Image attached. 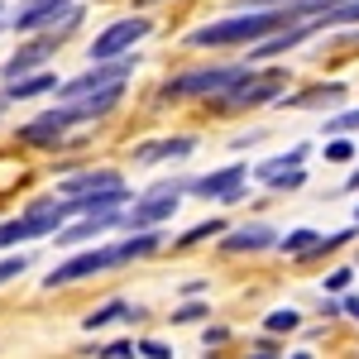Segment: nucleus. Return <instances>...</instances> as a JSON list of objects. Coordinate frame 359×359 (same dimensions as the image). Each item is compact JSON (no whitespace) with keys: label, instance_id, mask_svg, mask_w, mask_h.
<instances>
[{"label":"nucleus","instance_id":"c85d7f7f","mask_svg":"<svg viewBox=\"0 0 359 359\" xmlns=\"http://www.w3.org/2000/svg\"><path fill=\"white\" fill-rule=\"evenodd\" d=\"M125 355H135V345H125V340H115L111 350H106V359H125Z\"/></svg>","mask_w":359,"mask_h":359},{"label":"nucleus","instance_id":"bb28decb","mask_svg":"<svg viewBox=\"0 0 359 359\" xmlns=\"http://www.w3.org/2000/svg\"><path fill=\"white\" fill-rule=\"evenodd\" d=\"M350 278H355L350 269H335V273L326 278V287H331V292H345V287H350Z\"/></svg>","mask_w":359,"mask_h":359},{"label":"nucleus","instance_id":"a211bd4d","mask_svg":"<svg viewBox=\"0 0 359 359\" xmlns=\"http://www.w3.org/2000/svg\"><path fill=\"white\" fill-rule=\"evenodd\" d=\"M278 235H273V225H264V221H254V225H240L230 240H225V249L230 254H240V249H269Z\"/></svg>","mask_w":359,"mask_h":359},{"label":"nucleus","instance_id":"9b49d317","mask_svg":"<svg viewBox=\"0 0 359 359\" xmlns=\"http://www.w3.org/2000/svg\"><path fill=\"white\" fill-rule=\"evenodd\" d=\"M302 158H306V144H297L292 154H283V158H269V163H259V168H254V177H259V182H269L273 192H292V187H302V182H306V172L297 168Z\"/></svg>","mask_w":359,"mask_h":359},{"label":"nucleus","instance_id":"7ed1b4c3","mask_svg":"<svg viewBox=\"0 0 359 359\" xmlns=\"http://www.w3.org/2000/svg\"><path fill=\"white\" fill-rule=\"evenodd\" d=\"M163 245V235L149 225L144 235H135V240H125V245H111V249H86V254H77V259H67V264H57L53 273L43 278L48 287H67V283H82V278L91 273H106V269H120V264H130V259H144V254H154V249Z\"/></svg>","mask_w":359,"mask_h":359},{"label":"nucleus","instance_id":"f3484780","mask_svg":"<svg viewBox=\"0 0 359 359\" xmlns=\"http://www.w3.org/2000/svg\"><path fill=\"white\" fill-rule=\"evenodd\" d=\"M196 149V139H158V144H139L135 163H154V158H187Z\"/></svg>","mask_w":359,"mask_h":359},{"label":"nucleus","instance_id":"6e6552de","mask_svg":"<svg viewBox=\"0 0 359 359\" xmlns=\"http://www.w3.org/2000/svg\"><path fill=\"white\" fill-rule=\"evenodd\" d=\"M283 82H287V72H264V77H259V72L249 67L235 86H225V91H221V101H216V106H221V111H245V106L278 101V86H283Z\"/></svg>","mask_w":359,"mask_h":359},{"label":"nucleus","instance_id":"20e7f679","mask_svg":"<svg viewBox=\"0 0 359 359\" xmlns=\"http://www.w3.org/2000/svg\"><path fill=\"white\" fill-rule=\"evenodd\" d=\"M77 211H82V201H77V196H62V201H34L25 216H15V221L0 225V249H15L20 240L53 235L57 225L67 221V216H77Z\"/></svg>","mask_w":359,"mask_h":359},{"label":"nucleus","instance_id":"39448f33","mask_svg":"<svg viewBox=\"0 0 359 359\" xmlns=\"http://www.w3.org/2000/svg\"><path fill=\"white\" fill-rule=\"evenodd\" d=\"M254 62H230V67H196V72H182V77H168L163 82V101H177V96H221L225 86H235Z\"/></svg>","mask_w":359,"mask_h":359},{"label":"nucleus","instance_id":"2f4dec72","mask_svg":"<svg viewBox=\"0 0 359 359\" xmlns=\"http://www.w3.org/2000/svg\"><path fill=\"white\" fill-rule=\"evenodd\" d=\"M350 192H359V168H355V172H350Z\"/></svg>","mask_w":359,"mask_h":359},{"label":"nucleus","instance_id":"a878e982","mask_svg":"<svg viewBox=\"0 0 359 359\" xmlns=\"http://www.w3.org/2000/svg\"><path fill=\"white\" fill-rule=\"evenodd\" d=\"M355 149H350V139H335V144H326V158H335V163H345Z\"/></svg>","mask_w":359,"mask_h":359},{"label":"nucleus","instance_id":"412c9836","mask_svg":"<svg viewBox=\"0 0 359 359\" xmlns=\"http://www.w3.org/2000/svg\"><path fill=\"white\" fill-rule=\"evenodd\" d=\"M302 326V316L292 311V306H278V311H269V331H297Z\"/></svg>","mask_w":359,"mask_h":359},{"label":"nucleus","instance_id":"f8f14e48","mask_svg":"<svg viewBox=\"0 0 359 359\" xmlns=\"http://www.w3.org/2000/svg\"><path fill=\"white\" fill-rule=\"evenodd\" d=\"M67 10H72V0H25L10 15V25H15V34H39V29H53Z\"/></svg>","mask_w":359,"mask_h":359},{"label":"nucleus","instance_id":"6ab92c4d","mask_svg":"<svg viewBox=\"0 0 359 359\" xmlns=\"http://www.w3.org/2000/svg\"><path fill=\"white\" fill-rule=\"evenodd\" d=\"M316 240H321L316 230H292V235H287V240H278V245L287 249L292 259H311V249H316Z\"/></svg>","mask_w":359,"mask_h":359},{"label":"nucleus","instance_id":"473e14b6","mask_svg":"<svg viewBox=\"0 0 359 359\" xmlns=\"http://www.w3.org/2000/svg\"><path fill=\"white\" fill-rule=\"evenodd\" d=\"M355 221H359V206H355Z\"/></svg>","mask_w":359,"mask_h":359},{"label":"nucleus","instance_id":"dca6fc26","mask_svg":"<svg viewBox=\"0 0 359 359\" xmlns=\"http://www.w3.org/2000/svg\"><path fill=\"white\" fill-rule=\"evenodd\" d=\"M345 96H350L345 82H326V86H316V91H306V96H292L287 106H292V111H321V106H340Z\"/></svg>","mask_w":359,"mask_h":359},{"label":"nucleus","instance_id":"4be33fe9","mask_svg":"<svg viewBox=\"0 0 359 359\" xmlns=\"http://www.w3.org/2000/svg\"><path fill=\"white\" fill-rule=\"evenodd\" d=\"M355 130H359V111H345V115L326 120V135H355Z\"/></svg>","mask_w":359,"mask_h":359},{"label":"nucleus","instance_id":"2eb2a0df","mask_svg":"<svg viewBox=\"0 0 359 359\" xmlns=\"http://www.w3.org/2000/svg\"><path fill=\"white\" fill-rule=\"evenodd\" d=\"M53 86H57L53 72H25V77H10V86H5V101H29V96L53 91Z\"/></svg>","mask_w":359,"mask_h":359},{"label":"nucleus","instance_id":"72a5a7b5","mask_svg":"<svg viewBox=\"0 0 359 359\" xmlns=\"http://www.w3.org/2000/svg\"><path fill=\"white\" fill-rule=\"evenodd\" d=\"M139 5H149V0H139Z\"/></svg>","mask_w":359,"mask_h":359},{"label":"nucleus","instance_id":"f03ea898","mask_svg":"<svg viewBox=\"0 0 359 359\" xmlns=\"http://www.w3.org/2000/svg\"><path fill=\"white\" fill-rule=\"evenodd\" d=\"M120 91H125V86H106V91H91V96H67L62 106L43 111L39 120H29L25 130H20V139H25V144H57L72 125H96V120H106V115L120 106Z\"/></svg>","mask_w":359,"mask_h":359},{"label":"nucleus","instance_id":"5701e85b","mask_svg":"<svg viewBox=\"0 0 359 359\" xmlns=\"http://www.w3.org/2000/svg\"><path fill=\"white\" fill-rule=\"evenodd\" d=\"M221 230H225L221 221H201V225H192V230H187L177 245H196V240H206V235H221Z\"/></svg>","mask_w":359,"mask_h":359},{"label":"nucleus","instance_id":"9d476101","mask_svg":"<svg viewBox=\"0 0 359 359\" xmlns=\"http://www.w3.org/2000/svg\"><path fill=\"white\" fill-rule=\"evenodd\" d=\"M187 192L206 196V201H240L245 192V163H225L221 172H206V177H192Z\"/></svg>","mask_w":359,"mask_h":359},{"label":"nucleus","instance_id":"f257e3e1","mask_svg":"<svg viewBox=\"0 0 359 359\" xmlns=\"http://www.w3.org/2000/svg\"><path fill=\"white\" fill-rule=\"evenodd\" d=\"M331 0H287V5H278V10H245V15H235V20H216V25H201L187 34V48H225V43H259V39H269L278 29L297 25V20H311V15H321Z\"/></svg>","mask_w":359,"mask_h":359},{"label":"nucleus","instance_id":"cd10ccee","mask_svg":"<svg viewBox=\"0 0 359 359\" xmlns=\"http://www.w3.org/2000/svg\"><path fill=\"white\" fill-rule=\"evenodd\" d=\"M196 316H206V306H177V311H172V321H182V326H187V321H196Z\"/></svg>","mask_w":359,"mask_h":359},{"label":"nucleus","instance_id":"393cba45","mask_svg":"<svg viewBox=\"0 0 359 359\" xmlns=\"http://www.w3.org/2000/svg\"><path fill=\"white\" fill-rule=\"evenodd\" d=\"M139 355H149V359H168L172 350H168L163 340H139Z\"/></svg>","mask_w":359,"mask_h":359},{"label":"nucleus","instance_id":"0eeeda50","mask_svg":"<svg viewBox=\"0 0 359 359\" xmlns=\"http://www.w3.org/2000/svg\"><path fill=\"white\" fill-rule=\"evenodd\" d=\"M135 72V57L120 53V57H101V62H91V72L82 77H72V82H57V101H67V96H91V91H106V86H125V77Z\"/></svg>","mask_w":359,"mask_h":359},{"label":"nucleus","instance_id":"ddd939ff","mask_svg":"<svg viewBox=\"0 0 359 359\" xmlns=\"http://www.w3.org/2000/svg\"><path fill=\"white\" fill-rule=\"evenodd\" d=\"M82 221L77 225H57L53 235H57V245H82V240H96V235H106L111 225H120V206H111V211H77Z\"/></svg>","mask_w":359,"mask_h":359},{"label":"nucleus","instance_id":"1a4fd4ad","mask_svg":"<svg viewBox=\"0 0 359 359\" xmlns=\"http://www.w3.org/2000/svg\"><path fill=\"white\" fill-rule=\"evenodd\" d=\"M149 29H154V20H149V15H135V20H120V25L101 29V34H96V43H91V62L130 53L139 39H149Z\"/></svg>","mask_w":359,"mask_h":359},{"label":"nucleus","instance_id":"7c9ffc66","mask_svg":"<svg viewBox=\"0 0 359 359\" xmlns=\"http://www.w3.org/2000/svg\"><path fill=\"white\" fill-rule=\"evenodd\" d=\"M345 311H350V316L359 321V297H350V302H345Z\"/></svg>","mask_w":359,"mask_h":359},{"label":"nucleus","instance_id":"aec40b11","mask_svg":"<svg viewBox=\"0 0 359 359\" xmlns=\"http://www.w3.org/2000/svg\"><path fill=\"white\" fill-rule=\"evenodd\" d=\"M125 311H130L125 302H106L101 311H91V316H86V331H101V326H111V321H120V316H125Z\"/></svg>","mask_w":359,"mask_h":359},{"label":"nucleus","instance_id":"4468645a","mask_svg":"<svg viewBox=\"0 0 359 359\" xmlns=\"http://www.w3.org/2000/svg\"><path fill=\"white\" fill-rule=\"evenodd\" d=\"M120 182H125L120 172H72V177L57 182V192L62 196H91V192H106V187H120Z\"/></svg>","mask_w":359,"mask_h":359},{"label":"nucleus","instance_id":"c756f323","mask_svg":"<svg viewBox=\"0 0 359 359\" xmlns=\"http://www.w3.org/2000/svg\"><path fill=\"white\" fill-rule=\"evenodd\" d=\"M225 340H230L225 326H211V331H206V345H225Z\"/></svg>","mask_w":359,"mask_h":359},{"label":"nucleus","instance_id":"423d86ee","mask_svg":"<svg viewBox=\"0 0 359 359\" xmlns=\"http://www.w3.org/2000/svg\"><path fill=\"white\" fill-rule=\"evenodd\" d=\"M182 192H187V177H172V182H158L154 192L144 196V201H135L130 211H120V225H130V230H149V225L168 221L172 211H177V201H182Z\"/></svg>","mask_w":359,"mask_h":359},{"label":"nucleus","instance_id":"b1692460","mask_svg":"<svg viewBox=\"0 0 359 359\" xmlns=\"http://www.w3.org/2000/svg\"><path fill=\"white\" fill-rule=\"evenodd\" d=\"M29 269V254H10L5 264H0V283H10V278H20Z\"/></svg>","mask_w":359,"mask_h":359}]
</instances>
